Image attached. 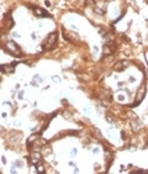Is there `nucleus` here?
<instances>
[{
    "label": "nucleus",
    "instance_id": "nucleus-1",
    "mask_svg": "<svg viewBox=\"0 0 148 174\" xmlns=\"http://www.w3.org/2000/svg\"><path fill=\"white\" fill-rule=\"evenodd\" d=\"M56 42H57V32H51V34L46 37V40L43 41L42 48L44 51H49V49H52L54 47Z\"/></svg>",
    "mask_w": 148,
    "mask_h": 174
},
{
    "label": "nucleus",
    "instance_id": "nucleus-2",
    "mask_svg": "<svg viewBox=\"0 0 148 174\" xmlns=\"http://www.w3.org/2000/svg\"><path fill=\"white\" fill-rule=\"evenodd\" d=\"M6 49L11 53V55H14L16 57H21L22 56V52L20 51V47L14 42V41H7V42H6Z\"/></svg>",
    "mask_w": 148,
    "mask_h": 174
},
{
    "label": "nucleus",
    "instance_id": "nucleus-3",
    "mask_svg": "<svg viewBox=\"0 0 148 174\" xmlns=\"http://www.w3.org/2000/svg\"><path fill=\"white\" fill-rule=\"evenodd\" d=\"M63 37H64V40H67L71 43H77L78 40H79L77 34H74V32L69 31V30H63Z\"/></svg>",
    "mask_w": 148,
    "mask_h": 174
},
{
    "label": "nucleus",
    "instance_id": "nucleus-4",
    "mask_svg": "<svg viewBox=\"0 0 148 174\" xmlns=\"http://www.w3.org/2000/svg\"><path fill=\"white\" fill-rule=\"evenodd\" d=\"M114 52H115V46L112 43L108 42L105 45V47H104V56H109V55H111V53H114Z\"/></svg>",
    "mask_w": 148,
    "mask_h": 174
},
{
    "label": "nucleus",
    "instance_id": "nucleus-5",
    "mask_svg": "<svg viewBox=\"0 0 148 174\" xmlns=\"http://www.w3.org/2000/svg\"><path fill=\"white\" fill-rule=\"evenodd\" d=\"M34 14L36 16H38V18H43V16H49V14L46 11V10H43V9H40V7H36V9H34Z\"/></svg>",
    "mask_w": 148,
    "mask_h": 174
},
{
    "label": "nucleus",
    "instance_id": "nucleus-6",
    "mask_svg": "<svg viewBox=\"0 0 148 174\" xmlns=\"http://www.w3.org/2000/svg\"><path fill=\"white\" fill-rule=\"evenodd\" d=\"M127 67V62H123V61H121V62H118V63H116L115 64V67H114V69L116 70V72H121V70H123Z\"/></svg>",
    "mask_w": 148,
    "mask_h": 174
},
{
    "label": "nucleus",
    "instance_id": "nucleus-7",
    "mask_svg": "<svg viewBox=\"0 0 148 174\" xmlns=\"http://www.w3.org/2000/svg\"><path fill=\"white\" fill-rule=\"evenodd\" d=\"M15 65H16V63H11L9 65H3L1 70H3V72H5V73H11V72H14Z\"/></svg>",
    "mask_w": 148,
    "mask_h": 174
},
{
    "label": "nucleus",
    "instance_id": "nucleus-8",
    "mask_svg": "<svg viewBox=\"0 0 148 174\" xmlns=\"http://www.w3.org/2000/svg\"><path fill=\"white\" fill-rule=\"evenodd\" d=\"M31 161H32V163H37L40 161V154L38 153H32V156H31Z\"/></svg>",
    "mask_w": 148,
    "mask_h": 174
}]
</instances>
